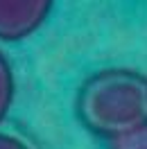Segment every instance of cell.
<instances>
[{
  "label": "cell",
  "instance_id": "cell-1",
  "mask_svg": "<svg viewBox=\"0 0 147 149\" xmlns=\"http://www.w3.org/2000/svg\"><path fill=\"white\" fill-rule=\"evenodd\" d=\"M75 113L93 136L113 138L147 120V77L131 68H102L82 81Z\"/></svg>",
  "mask_w": 147,
  "mask_h": 149
},
{
  "label": "cell",
  "instance_id": "cell-2",
  "mask_svg": "<svg viewBox=\"0 0 147 149\" xmlns=\"http://www.w3.org/2000/svg\"><path fill=\"white\" fill-rule=\"evenodd\" d=\"M55 0H0V41L18 43L46 25Z\"/></svg>",
  "mask_w": 147,
  "mask_h": 149
},
{
  "label": "cell",
  "instance_id": "cell-3",
  "mask_svg": "<svg viewBox=\"0 0 147 149\" xmlns=\"http://www.w3.org/2000/svg\"><path fill=\"white\" fill-rule=\"evenodd\" d=\"M14 95H16L14 70H11V63L5 56V52H0V122H5V118L9 115Z\"/></svg>",
  "mask_w": 147,
  "mask_h": 149
},
{
  "label": "cell",
  "instance_id": "cell-4",
  "mask_svg": "<svg viewBox=\"0 0 147 149\" xmlns=\"http://www.w3.org/2000/svg\"><path fill=\"white\" fill-rule=\"evenodd\" d=\"M109 149H147V120L109 138Z\"/></svg>",
  "mask_w": 147,
  "mask_h": 149
},
{
  "label": "cell",
  "instance_id": "cell-5",
  "mask_svg": "<svg viewBox=\"0 0 147 149\" xmlns=\"http://www.w3.org/2000/svg\"><path fill=\"white\" fill-rule=\"evenodd\" d=\"M0 149H32L25 140L16 138L11 133H0Z\"/></svg>",
  "mask_w": 147,
  "mask_h": 149
}]
</instances>
